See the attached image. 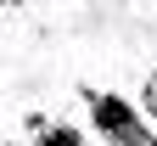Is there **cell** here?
<instances>
[{"instance_id": "obj_1", "label": "cell", "mask_w": 157, "mask_h": 146, "mask_svg": "<svg viewBox=\"0 0 157 146\" xmlns=\"http://www.w3.org/2000/svg\"><path fill=\"white\" fill-rule=\"evenodd\" d=\"M39 146H84V135L67 124H51V129H39Z\"/></svg>"}, {"instance_id": "obj_2", "label": "cell", "mask_w": 157, "mask_h": 146, "mask_svg": "<svg viewBox=\"0 0 157 146\" xmlns=\"http://www.w3.org/2000/svg\"><path fill=\"white\" fill-rule=\"evenodd\" d=\"M146 107H151V112H157V79H151V90H146Z\"/></svg>"}]
</instances>
